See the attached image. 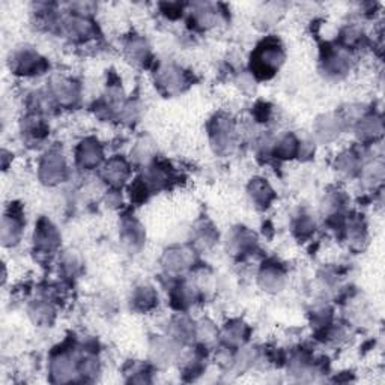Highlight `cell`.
<instances>
[{
    "label": "cell",
    "instance_id": "9c48e42d",
    "mask_svg": "<svg viewBox=\"0 0 385 385\" xmlns=\"http://www.w3.org/2000/svg\"><path fill=\"white\" fill-rule=\"evenodd\" d=\"M104 160V151L94 137H87L75 148V163L83 170H94L99 168Z\"/></svg>",
    "mask_w": 385,
    "mask_h": 385
},
{
    "label": "cell",
    "instance_id": "9a60e30c",
    "mask_svg": "<svg viewBox=\"0 0 385 385\" xmlns=\"http://www.w3.org/2000/svg\"><path fill=\"white\" fill-rule=\"evenodd\" d=\"M145 238H146L145 229L136 220V218L133 217L124 218L122 226H121V241L128 251H131V253L139 251L143 247Z\"/></svg>",
    "mask_w": 385,
    "mask_h": 385
},
{
    "label": "cell",
    "instance_id": "4fadbf2b",
    "mask_svg": "<svg viewBox=\"0 0 385 385\" xmlns=\"http://www.w3.org/2000/svg\"><path fill=\"white\" fill-rule=\"evenodd\" d=\"M192 262H195L192 250L187 247H172L169 250H166L161 259L166 273L172 276L183 274L192 265Z\"/></svg>",
    "mask_w": 385,
    "mask_h": 385
},
{
    "label": "cell",
    "instance_id": "7c38bea8",
    "mask_svg": "<svg viewBox=\"0 0 385 385\" xmlns=\"http://www.w3.org/2000/svg\"><path fill=\"white\" fill-rule=\"evenodd\" d=\"M50 95L53 98L55 104L62 107H74L80 99V87L75 82L70 79L59 77L50 86Z\"/></svg>",
    "mask_w": 385,
    "mask_h": 385
},
{
    "label": "cell",
    "instance_id": "ac0fdd59",
    "mask_svg": "<svg viewBox=\"0 0 385 385\" xmlns=\"http://www.w3.org/2000/svg\"><path fill=\"white\" fill-rule=\"evenodd\" d=\"M355 131L362 142H376L384 131L382 118L378 116V114H374V113L364 114L363 118L358 119Z\"/></svg>",
    "mask_w": 385,
    "mask_h": 385
},
{
    "label": "cell",
    "instance_id": "603a6c76",
    "mask_svg": "<svg viewBox=\"0 0 385 385\" xmlns=\"http://www.w3.org/2000/svg\"><path fill=\"white\" fill-rule=\"evenodd\" d=\"M197 297H199L197 288L192 283H188V281H181V283H178L170 292L172 305L176 310L188 309L190 305L196 303Z\"/></svg>",
    "mask_w": 385,
    "mask_h": 385
},
{
    "label": "cell",
    "instance_id": "3957f363",
    "mask_svg": "<svg viewBox=\"0 0 385 385\" xmlns=\"http://www.w3.org/2000/svg\"><path fill=\"white\" fill-rule=\"evenodd\" d=\"M68 168L65 157L59 151H48L44 153L40 166H38V178L45 185H58L67 179Z\"/></svg>",
    "mask_w": 385,
    "mask_h": 385
},
{
    "label": "cell",
    "instance_id": "52a82bcc",
    "mask_svg": "<svg viewBox=\"0 0 385 385\" xmlns=\"http://www.w3.org/2000/svg\"><path fill=\"white\" fill-rule=\"evenodd\" d=\"M156 83L163 92L173 95L184 91V87L188 86V75L183 68L169 63V65H163L161 68H158Z\"/></svg>",
    "mask_w": 385,
    "mask_h": 385
},
{
    "label": "cell",
    "instance_id": "d4e9b609",
    "mask_svg": "<svg viewBox=\"0 0 385 385\" xmlns=\"http://www.w3.org/2000/svg\"><path fill=\"white\" fill-rule=\"evenodd\" d=\"M218 9L211 4H195L191 11V23L197 29H208L212 28L218 20Z\"/></svg>",
    "mask_w": 385,
    "mask_h": 385
},
{
    "label": "cell",
    "instance_id": "83f0119b",
    "mask_svg": "<svg viewBox=\"0 0 385 385\" xmlns=\"http://www.w3.org/2000/svg\"><path fill=\"white\" fill-rule=\"evenodd\" d=\"M151 354L156 363H170L176 355V342L170 337H157L151 345Z\"/></svg>",
    "mask_w": 385,
    "mask_h": 385
},
{
    "label": "cell",
    "instance_id": "8d00e7d4",
    "mask_svg": "<svg viewBox=\"0 0 385 385\" xmlns=\"http://www.w3.org/2000/svg\"><path fill=\"white\" fill-rule=\"evenodd\" d=\"M149 187L146 185V183L143 181L142 178L140 179H136V181L133 183V185L130 187V196H131V200L136 202V203H142L148 199L149 196Z\"/></svg>",
    "mask_w": 385,
    "mask_h": 385
},
{
    "label": "cell",
    "instance_id": "1f68e13d",
    "mask_svg": "<svg viewBox=\"0 0 385 385\" xmlns=\"http://www.w3.org/2000/svg\"><path fill=\"white\" fill-rule=\"evenodd\" d=\"M315 230H316V222H315V218L309 214L300 215L293 223V234L300 239L310 238L315 234Z\"/></svg>",
    "mask_w": 385,
    "mask_h": 385
},
{
    "label": "cell",
    "instance_id": "5bb4252c",
    "mask_svg": "<svg viewBox=\"0 0 385 385\" xmlns=\"http://www.w3.org/2000/svg\"><path fill=\"white\" fill-rule=\"evenodd\" d=\"M131 175L130 164H128L121 157H113L110 158L104 166H102L101 178L109 187L113 190H119Z\"/></svg>",
    "mask_w": 385,
    "mask_h": 385
},
{
    "label": "cell",
    "instance_id": "d6986e66",
    "mask_svg": "<svg viewBox=\"0 0 385 385\" xmlns=\"http://www.w3.org/2000/svg\"><path fill=\"white\" fill-rule=\"evenodd\" d=\"M247 192H249V197L254 203V207L259 208V210L268 208L276 197L274 190L264 178L251 179L249 187H247Z\"/></svg>",
    "mask_w": 385,
    "mask_h": 385
},
{
    "label": "cell",
    "instance_id": "484cf974",
    "mask_svg": "<svg viewBox=\"0 0 385 385\" xmlns=\"http://www.w3.org/2000/svg\"><path fill=\"white\" fill-rule=\"evenodd\" d=\"M300 143L301 142L297 139V136L288 133L283 137L276 140L273 153L280 160H292L300 156Z\"/></svg>",
    "mask_w": 385,
    "mask_h": 385
},
{
    "label": "cell",
    "instance_id": "ba28073f",
    "mask_svg": "<svg viewBox=\"0 0 385 385\" xmlns=\"http://www.w3.org/2000/svg\"><path fill=\"white\" fill-rule=\"evenodd\" d=\"M322 65L324 71L331 77H342L349 72L352 65L349 50L340 47L339 44L327 47L322 51Z\"/></svg>",
    "mask_w": 385,
    "mask_h": 385
},
{
    "label": "cell",
    "instance_id": "2e32d148",
    "mask_svg": "<svg viewBox=\"0 0 385 385\" xmlns=\"http://www.w3.org/2000/svg\"><path fill=\"white\" fill-rule=\"evenodd\" d=\"M345 128V119L339 114L327 113L319 116L315 122V136L320 142H331L339 137Z\"/></svg>",
    "mask_w": 385,
    "mask_h": 385
},
{
    "label": "cell",
    "instance_id": "6da1fadb",
    "mask_svg": "<svg viewBox=\"0 0 385 385\" xmlns=\"http://www.w3.org/2000/svg\"><path fill=\"white\" fill-rule=\"evenodd\" d=\"M285 62V51L276 38H266L251 55V74L256 79L268 80L274 77Z\"/></svg>",
    "mask_w": 385,
    "mask_h": 385
},
{
    "label": "cell",
    "instance_id": "e0dca14e",
    "mask_svg": "<svg viewBox=\"0 0 385 385\" xmlns=\"http://www.w3.org/2000/svg\"><path fill=\"white\" fill-rule=\"evenodd\" d=\"M259 286L269 292V293H277L285 288L286 283V276L285 271L280 266L274 264H266L261 268L259 276H258Z\"/></svg>",
    "mask_w": 385,
    "mask_h": 385
},
{
    "label": "cell",
    "instance_id": "836d02e7",
    "mask_svg": "<svg viewBox=\"0 0 385 385\" xmlns=\"http://www.w3.org/2000/svg\"><path fill=\"white\" fill-rule=\"evenodd\" d=\"M153 143H151L149 140L143 139L140 140V142L137 143V146L134 148V151L131 152L133 156V160L139 164H149V161L153 158Z\"/></svg>",
    "mask_w": 385,
    "mask_h": 385
},
{
    "label": "cell",
    "instance_id": "7402d4cb",
    "mask_svg": "<svg viewBox=\"0 0 385 385\" xmlns=\"http://www.w3.org/2000/svg\"><path fill=\"white\" fill-rule=\"evenodd\" d=\"M131 307L134 310L145 313L152 310L158 303V295L151 285H139L131 293Z\"/></svg>",
    "mask_w": 385,
    "mask_h": 385
},
{
    "label": "cell",
    "instance_id": "4dcf8cb0",
    "mask_svg": "<svg viewBox=\"0 0 385 385\" xmlns=\"http://www.w3.org/2000/svg\"><path fill=\"white\" fill-rule=\"evenodd\" d=\"M336 168L340 173L346 176H354L358 172H362L363 166H362L360 156H358L355 151H345L336 160Z\"/></svg>",
    "mask_w": 385,
    "mask_h": 385
},
{
    "label": "cell",
    "instance_id": "277c9868",
    "mask_svg": "<svg viewBox=\"0 0 385 385\" xmlns=\"http://www.w3.org/2000/svg\"><path fill=\"white\" fill-rule=\"evenodd\" d=\"M9 67L14 74L29 77L43 74L47 70V62L33 48L21 47L14 50V53L11 55Z\"/></svg>",
    "mask_w": 385,
    "mask_h": 385
},
{
    "label": "cell",
    "instance_id": "5b68a950",
    "mask_svg": "<svg viewBox=\"0 0 385 385\" xmlns=\"http://www.w3.org/2000/svg\"><path fill=\"white\" fill-rule=\"evenodd\" d=\"M60 32L65 33L74 43H85L95 36L97 28L89 17L71 12L68 17L60 20Z\"/></svg>",
    "mask_w": 385,
    "mask_h": 385
},
{
    "label": "cell",
    "instance_id": "cb8c5ba5",
    "mask_svg": "<svg viewBox=\"0 0 385 385\" xmlns=\"http://www.w3.org/2000/svg\"><path fill=\"white\" fill-rule=\"evenodd\" d=\"M256 235L246 227L235 229L229 239V249L237 254H249L256 249Z\"/></svg>",
    "mask_w": 385,
    "mask_h": 385
},
{
    "label": "cell",
    "instance_id": "8992f818",
    "mask_svg": "<svg viewBox=\"0 0 385 385\" xmlns=\"http://www.w3.org/2000/svg\"><path fill=\"white\" fill-rule=\"evenodd\" d=\"M35 250L43 254H50L59 249L60 234L58 227L51 223L47 217H41L35 226L33 234Z\"/></svg>",
    "mask_w": 385,
    "mask_h": 385
},
{
    "label": "cell",
    "instance_id": "e575fe53",
    "mask_svg": "<svg viewBox=\"0 0 385 385\" xmlns=\"http://www.w3.org/2000/svg\"><path fill=\"white\" fill-rule=\"evenodd\" d=\"M60 268L62 273L67 277L72 278L80 271V259L74 251H67V254H63V258L60 261Z\"/></svg>",
    "mask_w": 385,
    "mask_h": 385
},
{
    "label": "cell",
    "instance_id": "44dd1931",
    "mask_svg": "<svg viewBox=\"0 0 385 385\" xmlns=\"http://www.w3.org/2000/svg\"><path fill=\"white\" fill-rule=\"evenodd\" d=\"M125 53L134 65L148 67V63L151 62V47L142 36H131L125 44Z\"/></svg>",
    "mask_w": 385,
    "mask_h": 385
},
{
    "label": "cell",
    "instance_id": "4316f807",
    "mask_svg": "<svg viewBox=\"0 0 385 385\" xmlns=\"http://www.w3.org/2000/svg\"><path fill=\"white\" fill-rule=\"evenodd\" d=\"M249 336V327L241 322V320H230V322L226 324L223 330V342L227 346V348H237V346L242 345L247 340Z\"/></svg>",
    "mask_w": 385,
    "mask_h": 385
},
{
    "label": "cell",
    "instance_id": "f546056e",
    "mask_svg": "<svg viewBox=\"0 0 385 385\" xmlns=\"http://www.w3.org/2000/svg\"><path fill=\"white\" fill-rule=\"evenodd\" d=\"M21 131L28 140L40 142V140H43L48 134V126L45 125L44 119L40 118V114L32 113L31 116L26 118V121L23 122Z\"/></svg>",
    "mask_w": 385,
    "mask_h": 385
},
{
    "label": "cell",
    "instance_id": "d590c367",
    "mask_svg": "<svg viewBox=\"0 0 385 385\" xmlns=\"http://www.w3.org/2000/svg\"><path fill=\"white\" fill-rule=\"evenodd\" d=\"M196 242L202 247H210L215 242V230L210 223H202L196 229Z\"/></svg>",
    "mask_w": 385,
    "mask_h": 385
},
{
    "label": "cell",
    "instance_id": "30bf717a",
    "mask_svg": "<svg viewBox=\"0 0 385 385\" xmlns=\"http://www.w3.org/2000/svg\"><path fill=\"white\" fill-rule=\"evenodd\" d=\"M23 211L18 205H11L2 220V242L5 247H14L23 235Z\"/></svg>",
    "mask_w": 385,
    "mask_h": 385
},
{
    "label": "cell",
    "instance_id": "ffe728a7",
    "mask_svg": "<svg viewBox=\"0 0 385 385\" xmlns=\"http://www.w3.org/2000/svg\"><path fill=\"white\" fill-rule=\"evenodd\" d=\"M169 337L176 343H191L196 339V325L187 316L178 315L169 324Z\"/></svg>",
    "mask_w": 385,
    "mask_h": 385
},
{
    "label": "cell",
    "instance_id": "d6a6232c",
    "mask_svg": "<svg viewBox=\"0 0 385 385\" xmlns=\"http://www.w3.org/2000/svg\"><path fill=\"white\" fill-rule=\"evenodd\" d=\"M217 337H218V330L215 328V325L211 322V320L202 319L199 324H196V339H199L202 345H210L215 342Z\"/></svg>",
    "mask_w": 385,
    "mask_h": 385
},
{
    "label": "cell",
    "instance_id": "f1b7e54d",
    "mask_svg": "<svg viewBox=\"0 0 385 385\" xmlns=\"http://www.w3.org/2000/svg\"><path fill=\"white\" fill-rule=\"evenodd\" d=\"M29 316L35 324L50 325L55 320V307L47 300H36L29 307Z\"/></svg>",
    "mask_w": 385,
    "mask_h": 385
},
{
    "label": "cell",
    "instance_id": "7a4b0ae2",
    "mask_svg": "<svg viewBox=\"0 0 385 385\" xmlns=\"http://www.w3.org/2000/svg\"><path fill=\"white\" fill-rule=\"evenodd\" d=\"M210 139L214 151L220 156H229L237 148L235 124L226 116H217L210 125Z\"/></svg>",
    "mask_w": 385,
    "mask_h": 385
},
{
    "label": "cell",
    "instance_id": "8fae6325",
    "mask_svg": "<svg viewBox=\"0 0 385 385\" xmlns=\"http://www.w3.org/2000/svg\"><path fill=\"white\" fill-rule=\"evenodd\" d=\"M77 364H79V360H75L71 352L68 351L56 352L53 357H51V362H50L51 379H53L55 382L72 381L74 375H79Z\"/></svg>",
    "mask_w": 385,
    "mask_h": 385
}]
</instances>
